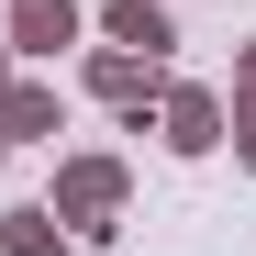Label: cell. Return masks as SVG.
Returning <instances> with one entry per match:
<instances>
[{"label": "cell", "mask_w": 256, "mask_h": 256, "mask_svg": "<svg viewBox=\"0 0 256 256\" xmlns=\"http://www.w3.org/2000/svg\"><path fill=\"white\" fill-rule=\"evenodd\" d=\"M122 200H134V167H122V156H56L45 212H56L78 245H112V234H122Z\"/></svg>", "instance_id": "6da1fadb"}, {"label": "cell", "mask_w": 256, "mask_h": 256, "mask_svg": "<svg viewBox=\"0 0 256 256\" xmlns=\"http://www.w3.org/2000/svg\"><path fill=\"white\" fill-rule=\"evenodd\" d=\"M156 145L167 156H212V145H223V90L167 78V90H156Z\"/></svg>", "instance_id": "7a4b0ae2"}, {"label": "cell", "mask_w": 256, "mask_h": 256, "mask_svg": "<svg viewBox=\"0 0 256 256\" xmlns=\"http://www.w3.org/2000/svg\"><path fill=\"white\" fill-rule=\"evenodd\" d=\"M78 78H90V100H112L122 122H134V112H156V90H167V67H156V56H122V45H100Z\"/></svg>", "instance_id": "3957f363"}, {"label": "cell", "mask_w": 256, "mask_h": 256, "mask_svg": "<svg viewBox=\"0 0 256 256\" xmlns=\"http://www.w3.org/2000/svg\"><path fill=\"white\" fill-rule=\"evenodd\" d=\"M78 0H12L0 12V34H12V56H56V45H78Z\"/></svg>", "instance_id": "277c9868"}, {"label": "cell", "mask_w": 256, "mask_h": 256, "mask_svg": "<svg viewBox=\"0 0 256 256\" xmlns=\"http://www.w3.org/2000/svg\"><path fill=\"white\" fill-rule=\"evenodd\" d=\"M56 78H0V145H45L56 134Z\"/></svg>", "instance_id": "5b68a950"}, {"label": "cell", "mask_w": 256, "mask_h": 256, "mask_svg": "<svg viewBox=\"0 0 256 256\" xmlns=\"http://www.w3.org/2000/svg\"><path fill=\"white\" fill-rule=\"evenodd\" d=\"M100 34L122 56H156L167 67V45H178V22H167V0H100Z\"/></svg>", "instance_id": "8992f818"}, {"label": "cell", "mask_w": 256, "mask_h": 256, "mask_svg": "<svg viewBox=\"0 0 256 256\" xmlns=\"http://www.w3.org/2000/svg\"><path fill=\"white\" fill-rule=\"evenodd\" d=\"M67 245H78V234L56 223L45 200H22V212H0V256H67Z\"/></svg>", "instance_id": "52a82bcc"}, {"label": "cell", "mask_w": 256, "mask_h": 256, "mask_svg": "<svg viewBox=\"0 0 256 256\" xmlns=\"http://www.w3.org/2000/svg\"><path fill=\"white\" fill-rule=\"evenodd\" d=\"M234 100H256V34L234 45Z\"/></svg>", "instance_id": "ba28073f"}, {"label": "cell", "mask_w": 256, "mask_h": 256, "mask_svg": "<svg viewBox=\"0 0 256 256\" xmlns=\"http://www.w3.org/2000/svg\"><path fill=\"white\" fill-rule=\"evenodd\" d=\"M0 78H12V34H0Z\"/></svg>", "instance_id": "9c48e42d"}, {"label": "cell", "mask_w": 256, "mask_h": 256, "mask_svg": "<svg viewBox=\"0 0 256 256\" xmlns=\"http://www.w3.org/2000/svg\"><path fill=\"white\" fill-rule=\"evenodd\" d=\"M0 156H12V145H0Z\"/></svg>", "instance_id": "30bf717a"}]
</instances>
